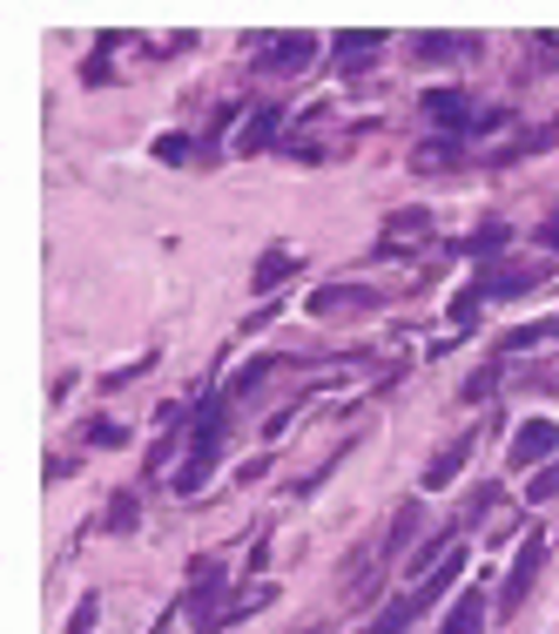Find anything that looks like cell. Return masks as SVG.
I'll list each match as a JSON object with an SVG mask.
<instances>
[{
  "label": "cell",
  "instance_id": "d4e9b609",
  "mask_svg": "<svg viewBox=\"0 0 559 634\" xmlns=\"http://www.w3.org/2000/svg\"><path fill=\"white\" fill-rule=\"evenodd\" d=\"M492 506H506V493H499V486H478V493L465 500V513H459V520H465V527H478V520H486Z\"/></svg>",
  "mask_w": 559,
  "mask_h": 634
},
{
  "label": "cell",
  "instance_id": "2e32d148",
  "mask_svg": "<svg viewBox=\"0 0 559 634\" xmlns=\"http://www.w3.org/2000/svg\"><path fill=\"white\" fill-rule=\"evenodd\" d=\"M276 129H284V108H257L250 122H243V136H236V149H243V155H263V149L276 142Z\"/></svg>",
  "mask_w": 559,
  "mask_h": 634
},
{
  "label": "cell",
  "instance_id": "5bb4252c",
  "mask_svg": "<svg viewBox=\"0 0 559 634\" xmlns=\"http://www.w3.org/2000/svg\"><path fill=\"white\" fill-rule=\"evenodd\" d=\"M431 230V210H391V223H384V244H378V257H391V250H405V236H425Z\"/></svg>",
  "mask_w": 559,
  "mask_h": 634
},
{
  "label": "cell",
  "instance_id": "44dd1931",
  "mask_svg": "<svg viewBox=\"0 0 559 634\" xmlns=\"http://www.w3.org/2000/svg\"><path fill=\"white\" fill-rule=\"evenodd\" d=\"M459 155H465V142H459V136H438V142H425V149H418V169H445V163H459Z\"/></svg>",
  "mask_w": 559,
  "mask_h": 634
},
{
  "label": "cell",
  "instance_id": "52a82bcc",
  "mask_svg": "<svg viewBox=\"0 0 559 634\" xmlns=\"http://www.w3.org/2000/svg\"><path fill=\"white\" fill-rule=\"evenodd\" d=\"M310 310L317 317H357V310H378V291H365V284H324L310 297Z\"/></svg>",
  "mask_w": 559,
  "mask_h": 634
},
{
  "label": "cell",
  "instance_id": "7a4b0ae2",
  "mask_svg": "<svg viewBox=\"0 0 559 634\" xmlns=\"http://www.w3.org/2000/svg\"><path fill=\"white\" fill-rule=\"evenodd\" d=\"M539 567H546V533L533 527V533H526V547H519V561L506 567V587H499V621H512L519 608H526V594H533Z\"/></svg>",
  "mask_w": 559,
  "mask_h": 634
},
{
  "label": "cell",
  "instance_id": "f1b7e54d",
  "mask_svg": "<svg viewBox=\"0 0 559 634\" xmlns=\"http://www.w3.org/2000/svg\"><path fill=\"white\" fill-rule=\"evenodd\" d=\"M155 155H163V163H189V142L182 136H163V142H155Z\"/></svg>",
  "mask_w": 559,
  "mask_h": 634
},
{
  "label": "cell",
  "instance_id": "7c38bea8",
  "mask_svg": "<svg viewBox=\"0 0 559 634\" xmlns=\"http://www.w3.org/2000/svg\"><path fill=\"white\" fill-rule=\"evenodd\" d=\"M438 634H486V594H478V587H465L459 601H452V614L438 621Z\"/></svg>",
  "mask_w": 559,
  "mask_h": 634
},
{
  "label": "cell",
  "instance_id": "ba28073f",
  "mask_svg": "<svg viewBox=\"0 0 559 634\" xmlns=\"http://www.w3.org/2000/svg\"><path fill=\"white\" fill-rule=\"evenodd\" d=\"M418 520H425V506H418V500H405V506H397V513H391V527H384V533H378V547H371V553H378V561H384V567H391V561H397V553H405V547H412V533H418Z\"/></svg>",
  "mask_w": 559,
  "mask_h": 634
},
{
  "label": "cell",
  "instance_id": "30bf717a",
  "mask_svg": "<svg viewBox=\"0 0 559 634\" xmlns=\"http://www.w3.org/2000/svg\"><path fill=\"white\" fill-rule=\"evenodd\" d=\"M465 459H472V432H459V439H452L445 453H438V459L425 466V480H418V486H425V493H438V486H452L459 472H465Z\"/></svg>",
  "mask_w": 559,
  "mask_h": 634
},
{
  "label": "cell",
  "instance_id": "cb8c5ba5",
  "mask_svg": "<svg viewBox=\"0 0 559 634\" xmlns=\"http://www.w3.org/2000/svg\"><path fill=\"white\" fill-rule=\"evenodd\" d=\"M499 378H506V365H478L472 378H465V399L478 406V399H492V391H499Z\"/></svg>",
  "mask_w": 559,
  "mask_h": 634
},
{
  "label": "cell",
  "instance_id": "4316f807",
  "mask_svg": "<svg viewBox=\"0 0 559 634\" xmlns=\"http://www.w3.org/2000/svg\"><path fill=\"white\" fill-rule=\"evenodd\" d=\"M88 446H129V425H115V419H95V425H88Z\"/></svg>",
  "mask_w": 559,
  "mask_h": 634
},
{
  "label": "cell",
  "instance_id": "4fadbf2b",
  "mask_svg": "<svg viewBox=\"0 0 559 634\" xmlns=\"http://www.w3.org/2000/svg\"><path fill=\"white\" fill-rule=\"evenodd\" d=\"M425 115H431V122H445V136H465V122H472V108H465L459 89H431L425 95Z\"/></svg>",
  "mask_w": 559,
  "mask_h": 634
},
{
  "label": "cell",
  "instance_id": "3957f363",
  "mask_svg": "<svg viewBox=\"0 0 559 634\" xmlns=\"http://www.w3.org/2000/svg\"><path fill=\"white\" fill-rule=\"evenodd\" d=\"M552 453H559V425H552V419H526V425L512 432V453H506V459H512L519 472H539V466H552Z\"/></svg>",
  "mask_w": 559,
  "mask_h": 634
},
{
  "label": "cell",
  "instance_id": "9c48e42d",
  "mask_svg": "<svg viewBox=\"0 0 559 634\" xmlns=\"http://www.w3.org/2000/svg\"><path fill=\"white\" fill-rule=\"evenodd\" d=\"M310 55H317V42H310V34H276V42L263 48V74H297Z\"/></svg>",
  "mask_w": 559,
  "mask_h": 634
},
{
  "label": "cell",
  "instance_id": "8fae6325",
  "mask_svg": "<svg viewBox=\"0 0 559 634\" xmlns=\"http://www.w3.org/2000/svg\"><path fill=\"white\" fill-rule=\"evenodd\" d=\"M270 601H276V587H270V580H257V587H243V594H236V601H229V608H223V614H216L203 634H223V627H236V621H250V614H263Z\"/></svg>",
  "mask_w": 559,
  "mask_h": 634
},
{
  "label": "cell",
  "instance_id": "ac0fdd59",
  "mask_svg": "<svg viewBox=\"0 0 559 634\" xmlns=\"http://www.w3.org/2000/svg\"><path fill=\"white\" fill-rule=\"evenodd\" d=\"M270 372H276V351H257V359H250L243 372H236V378H229V399H250V391H257V385H263Z\"/></svg>",
  "mask_w": 559,
  "mask_h": 634
},
{
  "label": "cell",
  "instance_id": "83f0119b",
  "mask_svg": "<svg viewBox=\"0 0 559 634\" xmlns=\"http://www.w3.org/2000/svg\"><path fill=\"white\" fill-rule=\"evenodd\" d=\"M95 614H102V601H95V594H82V601H74V614H68V634H88Z\"/></svg>",
  "mask_w": 559,
  "mask_h": 634
},
{
  "label": "cell",
  "instance_id": "484cf974",
  "mask_svg": "<svg viewBox=\"0 0 559 634\" xmlns=\"http://www.w3.org/2000/svg\"><path fill=\"white\" fill-rule=\"evenodd\" d=\"M102 527H108V533H135V500H129V493H115V500H108V520H102Z\"/></svg>",
  "mask_w": 559,
  "mask_h": 634
},
{
  "label": "cell",
  "instance_id": "5b68a950",
  "mask_svg": "<svg viewBox=\"0 0 559 634\" xmlns=\"http://www.w3.org/2000/svg\"><path fill=\"white\" fill-rule=\"evenodd\" d=\"M384 42H391L384 27H344V34H337V48H331L337 74H357V68H365V61H371V55H378Z\"/></svg>",
  "mask_w": 559,
  "mask_h": 634
},
{
  "label": "cell",
  "instance_id": "d6986e66",
  "mask_svg": "<svg viewBox=\"0 0 559 634\" xmlns=\"http://www.w3.org/2000/svg\"><path fill=\"white\" fill-rule=\"evenodd\" d=\"M412 621H418V614H412V601L397 594V601H391V608H378V621H371V627H357V634H405Z\"/></svg>",
  "mask_w": 559,
  "mask_h": 634
},
{
  "label": "cell",
  "instance_id": "6da1fadb",
  "mask_svg": "<svg viewBox=\"0 0 559 634\" xmlns=\"http://www.w3.org/2000/svg\"><path fill=\"white\" fill-rule=\"evenodd\" d=\"M223 439H229V399H210V406H195V439L182 453V472H176V493H203V480L216 472L223 459Z\"/></svg>",
  "mask_w": 559,
  "mask_h": 634
},
{
  "label": "cell",
  "instance_id": "9a60e30c",
  "mask_svg": "<svg viewBox=\"0 0 559 634\" xmlns=\"http://www.w3.org/2000/svg\"><path fill=\"white\" fill-rule=\"evenodd\" d=\"M290 277H297V250H284V244H276V250H263V257H257V277H250V284L270 297L276 284H290Z\"/></svg>",
  "mask_w": 559,
  "mask_h": 634
},
{
  "label": "cell",
  "instance_id": "603a6c76",
  "mask_svg": "<svg viewBox=\"0 0 559 634\" xmlns=\"http://www.w3.org/2000/svg\"><path fill=\"white\" fill-rule=\"evenodd\" d=\"M506 244H512V230H506V223H486V230H478L472 244H459V250H472V257H499Z\"/></svg>",
  "mask_w": 559,
  "mask_h": 634
},
{
  "label": "cell",
  "instance_id": "4dcf8cb0",
  "mask_svg": "<svg viewBox=\"0 0 559 634\" xmlns=\"http://www.w3.org/2000/svg\"><path fill=\"white\" fill-rule=\"evenodd\" d=\"M539 244H546V250L559 257V216H546V223H539Z\"/></svg>",
  "mask_w": 559,
  "mask_h": 634
},
{
  "label": "cell",
  "instance_id": "e0dca14e",
  "mask_svg": "<svg viewBox=\"0 0 559 634\" xmlns=\"http://www.w3.org/2000/svg\"><path fill=\"white\" fill-rule=\"evenodd\" d=\"M412 55L418 61H452V55H472V42H459V34H418Z\"/></svg>",
  "mask_w": 559,
  "mask_h": 634
},
{
  "label": "cell",
  "instance_id": "7402d4cb",
  "mask_svg": "<svg viewBox=\"0 0 559 634\" xmlns=\"http://www.w3.org/2000/svg\"><path fill=\"white\" fill-rule=\"evenodd\" d=\"M526 500H533V506L559 500V459H552V466H539V472H526Z\"/></svg>",
  "mask_w": 559,
  "mask_h": 634
},
{
  "label": "cell",
  "instance_id": "f546056e",
  "mask_svg": "<svg viewBox=\"0 0 559 634\" xmlns=\"http://www.w3.org/2000/svg\"><path fill=\"white\" fill-rule=\"evenodd\" d=\"M276 310H284V297H270V304H257V310L243 317V331H263V325H270V317H276Z\"/></svg>",
  "mask_w": 559,
  "mask_h": 634
},
{
  "label": "cell",
  "instance_id": "ffe728a7",
  "mask_svg": "<svg viewBox=\"0 0 559 634\" xmlns=\"http://www.w3.org/2000/svg\"><path fill=\"white\" fill-rule=\"evenodd\" d=\"M546 338H559V317H539V325L506 331V338H499V351H526V344H546Z\"/></svg>",
  "mask_w": 559,
  "mask_h": 634
},
{
  "label": "cell",
  "instance_id": "277c9868",
  "mask_svg": "<svg viewBox=\"0 0 559 634\" xmlns=\"http://www.w3.org/2000/svg\"><path fill=\"white\" fill-rule=\"evenodd\" d=\"M459 574H465V540H459V547H452L445 561H438V567H431V574H425L412 594H405V601H412V614H431L438 601H445V587H459Z\"/></svg>",
  "mask_w": 559,
  "mask_h": 634
},
{
  "label": "cell",
  "instance_id": "8992f818",
  "mask_svg": "<svg viewBox=\"0 0 559 634\" xmlns=\"http://www.w3.org/2000/svg\"><path fill=\"white\" fill-rule=\"evenodd\" d=\"M539 277H546L539 263H506V270H486V277H478L472 297H478V304H486V297H519V291H533Z\"/></svg>",
  "mask_w": 559,
  "mask_h": 634
}]
</instances>
